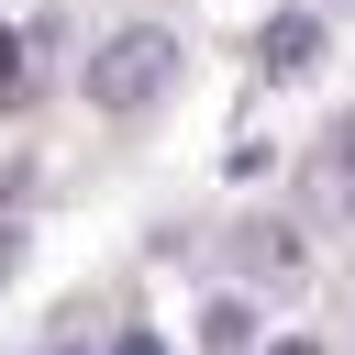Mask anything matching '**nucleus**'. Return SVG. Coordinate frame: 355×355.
Here are the masks:
<instances>
[{"label":"nucleus","mask_w":355,"mask_h":355,"mask_svg":"<svg viewBox=\"0 0 355 355\" xmlns=\"http://www.w3.org/2000/svg\"><path fill=\"white\" fill-rule=\"evenodd\" d=\"M178 67H189V55H178L166 22H122L111 44H89V111H144Z\"/></svg>","instance_id":"nucleus-1"},{"label":"nucleus","mask_w":355,"mask_h":355,"mask_svg":"<svg viewBox=\"0 0 355 355\" xmlns=\"http://www.w3.org/2000/svg\"><path fill=\"white\" fill-rule=\"evenodd\" d=\"M255 55H266V67H277V78H300V67H311V55H322V22H311V11H277V22H266V44H255Z\"/></svg>","instance_id":"nucleus-2"},{"label":"nucleus","mask_w":355,"mask_h":355,"mask_svg":"<svg viewBox=\"0 0 355 355\" xmlns=\"http://www.w3.org/2000/svg\"><path fill=\"white\" fill-rule=\"evenodd\" d=\"M244 255H255L266 277H288V266H300V233H288V222H255V233H244Z\"/></svg>","instance_id":"nucleus-3"},{"label":"nucleus","mask_w":355,"mask_h":355,"mask_svg":"<svg viewBox=\"0 0 355 355\" xmlns=\"http://www.w3.org/2000/svg\"><path fill=\"white\" fill-rule=\"evenodd\" d=\"M22 89V33H0V100Z\"/></svg>","instance_id":"nucleus-4"},{"label":"nucleus","mask_w":355,"mask_h":355,"mask_svg":"<svg viewBox=\"0 0 355 355\" xmlns=\"http://www.w3.org/2000/svg\"><path fill=\"white\" fill-rule=\"evenodd\" d=\"M111 355H166V333H111Z\"/></svg>","instance_id":"nucleus-5"},{"label":"nucleus","mask_w":355,"mask_h":355,"mask_svg":"<svg viewBox=\"0 0 355 355\" xmlns=\"http://www.w3.org/2000/svg\"><path fill=\"white\" fill-rule=\"evenodd\" d=\"M333 155H344V178H355V111H344V122H333Z\"/></svg>","instance_id":"nucleus-6"},{"label":"nucleus","mask_w":355,"mask_h":355,"mask_svg":"<svg viewBox=\"0 0 355 355\" xmlns=\"http://www.w3.org/2000/svg\"><path fill=\"white\" fill-rule=\"evenodd\" d=\"M277 355H311V344H300V333H288V344H277Z\"/></svg>","instance_id":"nucleus-7"}]
</instances>
